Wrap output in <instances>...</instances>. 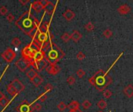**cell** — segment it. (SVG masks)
<instances>
[{
	"mask_svg": "<svg viewBox=\"0 0 133 112\" xmlns=\"http://www.w3.org/2000/svg\"><path fill=\"white\" fill-rule=\"evenodd\" d=\"M69 112H82V111H81V110H80V108H79V109H78V110H71V111H69Z\"/></svg>",
	"mask_w": 133,
	"mask_h": 112,
	"instance_id": "7bdbcfd3",
	"label": "cell"
},
{
	"mask_svg": "<svg viewBox=\"0 0 133 112\" xmlns=\"http://www.w3.org/2000/svg\"><path fill=\"white\" fill-rule=\"evenodd\" d=\"M94 28H95V27H94L93 23H91V22H88V23H86V24L85 25V29L87 31H88V32L93 31V30H94Z\"/></svg>",
	"mask_w": 133,
	"mask_h": 112,
	"instance_id": "cb8c5ba5",
	"label": "cell"
},
{
	"mask_svg": "<svg viewBox=\"0 0 133 112\" xmlns=\"http://www.w3.org/2000/svg\"><path fill=\"white\" fill-rule=\"evenodd\" d=\"M63 16L65 18L66 20L67 21H71L72 20L74 17H75V13L71 10H67L64 13H63Z\"/></svg>",
	"mask_w": 133,
	"mask_h": 112,
	"instance_id": "8fae6325",
	"label": "cell"
},
{
	"mask_svg": "<svg viewBox=\"0 0 133 112\" xmlns=\"http://www.w3.org/2000/svg\"><path fill=\"white\" fill-rule=\"evenodd\" d=\"M29 63H30V65H31L33 67V68L36 69L38 72H41L44 68H46V66L48 65V62L46 61V59H43L42 61L38 62H34L32 60V61L29 62Z\"/></svg>",
	"mask_w": 133,
	"mask_h": 112,
	"instance_id": "8992f818",
	"label": "cell"
},
{
	"mask_svg": "<svg viewBox=\"0 0 133 112\" xmlns=\"http://www.w3.org/2000/svg\"><path fill=\"white\" fill-rule=\"evenodd\" d=\"M41 108H42V106H41V104H40L37 103V104H34L33 105V107H31V110H32V111H33V110L40 111V110H41Z\"/></svg>",
	"mask_w": 133,
	"mask_h": 112,
	"instance_id": "4dcf8cb0",
	"label": "cell"
},
{
	"mask_svg": "<svg viewBox=\"0 0 133 112\" xmlns=\"http://www.w3.org/2000/svg\"><path fill=\"white\" fill-rule=\"evenodd\" d=\"M10 84H12V85L14 87V88L17 90V91L18 93H20V92L24 91V89H25L24 85L18 79H17V78H16V79H13Z\"/></svg>",
	"mask_w": 133,
	"mask_h": 112,
	"instance_id": "30bf717a",
	"label": "cell"
},
{
	"mask_svg": "<svg viewBox=\"0 0 133 112\" xmlns=\"http://www.w3.org/2000/svg\"><path fill=\"white\" fill-rule=\"evenodd\" d=\"M11 45L14 47H19L21 45V41L18 38V37H14V38L11 41Z\"/></svg>",
	"mask_w": 133,
	"mask_h": 112,
	"instance_id": "484cf974",
	"label": "cell"
},
{
	"mask_svg": "<svg viewBox=\"0 0 133 112\" xmlns=\"http://www.w3.org/2000/svg\"><path fill=\"white\" fill-rule=\"evenodd\" d=\"M43 59H45V58H44V55H43V53L39 50V51L35 54L33 61H34V62H38L42 61Z\"/></svg>",
	"mask_w": 133,
	"mask_h": 112,
	"instance_id": "44dd1931",
	"label": "cell"
},
{
	"mask_svg": "<svg viewBox=\"0 0 133 112\" xmlns=\"http://www.w3.org/2000/svg\"><path fill=\"white\" fill-rule=\"evenodd\" d=\"M48 0H40V3L41 4V6H43V8H45V6L47 5L48 3Z\"/></svg>",
	"mask_w": 133,
	"mask_h": 112,
	"instance_id": "ab89813d",
	"label": "cell"
},
{
	"mask_svg": "<svg viewBox=\"0 0 133 112\" xmlns=\"http://www.w3.org/2000/svg\"><path fill=\"white\" fill-rule=\"evenodd\" d=\"M76 74H77V76L79 77V78H82L85 75V72L82 69V68H79L77 70L76 72Z\"/></svg>",
	"mask_w": 133,
	"mask_h": 112,
	"instance_id": "1f68e13d",
	"label": "cell"
},
{
	"mask_svg": "<svg viewBox=\"0 0 133 112\" xmlns=\"http://www.w3.org/2000/svg\"><path fill=\"white\" fill-rule=\"evenodd\" d=\"M31 110V104L26 100L22 101L21 104L17 107V112H30Z\"/></svg>",
	"mask_w": 133,
	"mask_h": 112,
	"instance_id": "9c48e42d",
	"label": "cell"
},
{
	"mask_svg": "<svg viewBox=\"0 0 133 112\" xmlns=\"http://www.w3.org/2000/svg\"><path fill=\"white\" fill-rule=\"evenodd\" d=\"M19 3L22 5V6H24V5H26L27 3H29V0H19Z\"/></svg>",
	"mask_w": 133,
	"mask_h": 112,
	"instance_id": "60d3db41",
	"label": "cell"
},
{
	"mask_svg": "<svg viewBox=\"0 0 133 112\" xmlns=\"http://www.w3.org/2000/svg\"><path fill=\"white\" fill-rule=\"evenodd\" d=\"M44 10H45V11L48 14L52 15L54 13V11H55V5L52 2L49 1L48 3H47V5L45 6V8H44Z\"/></svg>",
	"mask_w": 133,
	"mask_h": 112,
	"instance_id": "4fadbf2b",
	"label": "cell"
},
{
	"mask_svg": "<svg viewBox=\"0 0 133 112\" xmlns=\"http://www.w3.org/2000/svg\"><path fill=\"white\" fill-rule=\"evenodd\" d=\"M131 10V8L128 5H122L117 9V12L121 15H126L128 14Z\"/></svg>",
	"mask_w": 133,
	"mask_h": 112,
	"instance_id": "5bb4252c",
	"label": "cell"
},
{
	"mask_svg": "<svg viewBox=\"0 0 133 112\" xmlns=\"http://www.w3.org/2000/svg\"><path fill=\"white\" fill-rule=\"evenodd\" d=\"M103 35L106 37V38H110V37H111L112 35H113V32H112L111 30L107 29V30H105L103 31Z\"/></svg>",
	"mask_w": 133,
	"mask_h": 112,
	"instance_id": "4316f807",
	"label": "cell"
},
{
	"mask_svg": "<svg viewBox=\"0 0 133 112\" xmlns=\"http://www.w3.org/2000/svg\"><path fill=\"white\" fill-rule=\"evenodd\" d=\"M6 90H7L8 93H9L10 96H12V97H15V96L18 93L17 91V90L14 88V87H13L12 84H10V83L6 87Z\"/></svg>",
	"mask_w": 133,
	"mask_h": 112,
	"instance_id": "d6986e66",
	"label": "cell"
},
{
	"mask_svg": "<svg viewBox=\"0 0 133 112\" xmlns=\"http://www.w3.org/2000/svg\"><path fill=\"white\" fill-rule=\"evenodd\" d=\"M123 92L128 98H131L133 97V86L128 85L125 87L124 89L123 90Z\"/></svg>",
	"mask_w": 133,
	"mask_h": 112,
	"instance_id": "9a60e30c",
	"label": "cell"
},
{
	"mask_svg": "<svg viewBox=\"0 0 133 112\" xmlns=\"http://www.w3.org/2000/svg\"><path fill=\"white\" fill-rule=\"evenodd\" d=\"M38 30L41 33H49V25H48V23H40V25L38 27Z\"/></svg>",
	"mask_w": 133,
	"mask_h": 112,
	"instance_id": "ffe728a7",
	"label": "cell"
},
{
	"mask_svg": "<svg viewBox=\"0 0 133 112\" xmlns=\"http://www.w3.org/2000/svg\"><path fill=\"white\" fill-rule=\"evenodd\" d=\"M26 75H27V76L30 79V80H31L34 77H35L37 76L38 73H37V72L34 68H31L30 70H28L27 72Z\"/></svg>",
	"mask_w": 133,
	"mask_h": 112,
	"instance_id": "7402d4cb",
	"label": "cell"
},
{
	"mask_svg": "<svg viewBox=\"0 0 133 112\" xmlns=\"http://www.w3.org/2000/svg\"><path fill=\"white\" fill-rule=\"evenodd\" d=\"M81 105H82V107H83V108H84V109L88 110V108H90V107H91V106H92V103H91L89 100H85L82 102Z\"/></svg>",
	"mask_w": 133,
	"mask_h": 112,
	"instance_id": "d4e9b609",
	"label": "cell"
},
{
	"mask_svg": "<svg viewBox=\"0 0 133 112\" xmlns=\"http://www.w3.org/2000/svg\"><path fill=\"white\" fill-rule=\"evenodd\" d=\"M82 37V34L78 30H74L71 34V40H73L74 42H78Z\"/></svg>",
	"mask_w": 133,
	"mask_h": 112,
	"instance_id": "7c38bea8",
	"label": "cell"
},
{
	"mask_svg": "<svg viewBox=\"0 0 133 112\" xmlns=\"http://www.w3.org/2000/svg\"><path fill=\"white\" fill-rule=\"evenodd\" d=\"M57 108L60 110V111H64L66 108H67V105H66V104L64 101L60 102L57 104Z\"/></svg>",
	"mask_w": 133,
	"mask_h": 112,
	"instance_id": "f1b7e54d",
	"label": "cell"
},
{
	"mask_svg": "<svg viewBox=\"0 0 133 112\" xmlns=\"http://www.w3.org/2000/svg\"><path fill=\"white\" fill-rule=\"evenodd\" d=\"M50 37H49V35H48V33H41V32H38V33L36 35V37H34V39L33 40L34 42H35L39 47L45 44L46 42H47L48 41H50Z\"/></svg>",
	"mask_w": 133,
	"mask_h": 112,
	"instance_id": "5b68a950",
	"label": "cell"
},
{
	"mask_svg": "<svg viewBox=\"0 0 133 112\" xmlns=\"http://www.w3.org/2000/svg\"><path fill=\"white\" fill-rule=\"evenodd\" d=\"M61 39L62 41H64V42H68L71 40V35L68 33H64V34L61 36Z\"/></svg>",
	"mask_w": 133,
	"mask_h": 112,
	"instance_id": "83f0119b",
	"label": "cell"
},
{
	"mask_svg": "<svg viewBox=\"0 0 133 112\" xmlns=\"http://www.w3.org/2000/svg\"><path fill=\"white\" fill-rule=\"evenodd\" d=\"M46 70L49 74L53 75V76H56L60 72L61 68L57 64H48V65L46 68Z\"/></svg>",
	"mask_w": 133,
	"mask_h": 112,
	"instance_id": "ba28073f",
	"label": "cell"
},
{
	"mask_svg": "<svg viewBox=\"0 0 133 112\" xmlns=\"http://www.w3.org/2000/svg\"><path fill=\"white\" fill-rule=\"evenodd\" d=\"M9 103H10V100H9L6 97H5L4 98H3L1 100H0V105L3 106V107L7 106Z\"/></svg>",
	"mask_w": 133,
	"mask_h": 112,
	"instance_id": "f546056e",
	"label": "cell"
},
{
	"mask_svg": "<svg viewBox=\"0 0 133 112\" xmlns=\"http://www.w3.org/2000/svg\"><path fill=\"white\" fill-rule=\"evenodd\" d=\"M31 8L37 13H40L42 10H44L43 6H41V4L40 3V1H34L32 4H31Z\"/></svg>",
	"mask_w": 133,
	"mask_h": 112,
	"instance_id": "2e32d148",
	"label": "cell"
},
{
	"mask_svg": "<svg viewBox=\"0 0 133 112\" xmlns=\"http://www.w3.org/2000/svg\"><path fill=\"white\" fill-rule=\"evenodd\" d=\"M15 65L16 67L20 71V72H25L31 65L29 62H27V60L24 59V58H20L18 59L16 62H15Z\"/></svg>",
	"mask_w": 133,
	"mask_h": 112,
	"instance_id": "52a82bcc",
	"label": "cell"
},
{
	"mask_svg": "<svg viewBox=\"0 0 133 112\" xmlns=\"http://www.w3.org/2000/svg\"><path fill=\"white\" fill-rule=\"evenodd\" d=\"M15 24L21 31H23V33L27 34L32 41L39 32L38 27L40 25V22L29 10L25 11L17 19Z\"/></svg>",
	"mask_w": 133,
	"mask_h": 112,
	"instance_id": "6da1fadb",
	"label": "cell"
},
{
	"mask_svg": "<svg viewBox=\"0 0 133 112\" xmlns=\"http://www.w3.org/2000/svg\"><path fill=\"white\" fill-rule=\"evenodd\" d=\"M103 97L105 98H110L112 96V92L110 90H105L103 91Z\"/></svg>",
	"mask_w": 133,
	"mask_h": 112,
	"instance_id": "8d00e7d4",
	"label": "cell"
},
{
	"mask_svg": "<svg viewBox=\"0 0 133 112\" xmlns=\"http://www.w3.org/2000/svg\"><path fill=\"white\" fill-rule=\"evenodd\" d=\"M40 50L39 46L32 41L30 44H28L26 47H24L21 51L22 58L27 60V62H31L34 59L35 54Z\"/></svg>",
	"mask_w": 133,
	"mask_h": 112,
	"instance_id": "3957f363",
	"label": "cell"
},
{
	"mask_svg": "<svg viewBox=\"0 0 133 112\" xmlns=\"http://www.w3.org/2000/svg\"><path fill=\"white\" fill-rule=\"evenodd\" d=\"M98 112H103V110H100V111H98Z\"/></svg>",
	"mask_w": 133,
	"mask_h": 112,
	"instance_id": "ee69618b",
	"label": "cell"
},
{
	"mask_svg": "<svg viewBox=\"0 0 133 112\" xmlns=\"http://www.w3.org/2000/svg\"><path fill=\"white\" fill-rule=\"evenodd\" d=\"M47 98H48L47 95H46L45 93H42V94H41V95L39 96L38 100H40V102H45V101L47 100Z\"/></svg>",
	"mask_w": 133,
	"mask_h": 112,
	"instance_id": "74e56055",
	"label": "cell"
},
{
	"mask_svg": "<svg viewBox=\"0 0 133 112\" xmlns=\"http://www.w3.org/2000/svg\"><path fill=\"white\" fill-rule=\"evenodd\" d=\"M39 48L43 53L44 58L48 64H57V62L65 56V53L63 50L55 43L52 42L51 40L41 45Z\"/></svg>",
	"mask_w": 133,
	"mask_h": 112,
	"instance_id": "7a4b0ae2",
	"label": "cell"
},
{
	"mask_svg": "<svg viewBox=\"0 0 133 112\" xmlns=\"http://www.w3.org/2000/svg\"><path fill=\"white\" fill-rule=\"evenodd\" d=\"M7 13H8V9L6 6H3L0 7V15L5 16L7 14Z\"/></svg>",
	"mask_w": 133,
	"mask_h": 112,
	"instance_id": "d6a6232c",
	"label": "cell"
},
{
	"mask_svg": "<svg viewBox=\"0 0 133 112\" xmlns=\"http://www.w3.org/2000/svg\"><path fill=\"white\" fill-rule=\"evenodd\" d=\"M6 96L4 95V93H3V92H1V91H0V100H1L3 98H4Z\"/></svg>",
	"mask_w": 133,
	"mask_h": 112,
	"instance_id": "b9f144b4",
	"label": "cell"
},
{
	"mask_svg": "<svg viewBox=\"0 0 133 112\" xmlns=\"http://www.w3.org/2000/svg\"><path fill=\"white\" fill-rule=\"evenodd\" d=\"M76 58H77V59H78V60H79V61H82V60H84V59L85 58V55L82 51H79V52L77 54Z\"/></svg>",
	"mask_w": 133,
	"mask_h": 112,
	"instance_id": "836d02e7",
	"label": "cell"
},
{
	"mask_svg": "<svg viewBox=\"0 0 133 112\" xmlns=\"http://www.w3.org/2000/svg\"><path fill=\"white\" fill-rule=\"evenodd\" d=\"M79 107H80V104H79L78 101H77V100H73L67 105V108L70 110V111L78 110V109H79Z\"/></svg>",
	"mask_w": 133,
	"mask_h": 112,
	"instance_id": "ac0fdd59",
	"label": "cell"
},
{
	"mask_svg": "<svg viewBox=\"0 0 133 112\" xmlns=\"http://www.w3.org/2000/svg\"><path fill=\"white\" fill-rule=\"evenodd\" d=\"M31 82L35 87H38V86H40V85L43 83V78H42L41 76H39V75H37V76H36L35 77H34V78L31 80Z\"/></svg>",
	"mask_w": 133,
	"mask_h": 112,
	"instance_id": "e0dca14e",
	"label": "cell"
},
{
	"mask_svg": "<svg viewBox=\"0 0 133 112\" xmlns=\"http://www.w3.org/2000/svg\"><path fill=\"white\" fill-rule=\"evenodd\" d=\"M30 112H33V111H32V110H31V111H30Z\"/></svg>",
	"mask_w": 133,
	"mask_h": 112,
	"instance_id": "f6af8a7d",
	"label": "cell"
},
{
	"mask_svg": "<svg viewBox=\"0 0 133 112\" xmlns=\"http://www.w3.org/2000/svg\"><path fill=\"white\" fill-rule=\"evenodd\" d=\"M53 90V86L50 83H47L44 87V90H45V92H50Z\"/></svg>",
	"mask_w": 133,
	"mask_h": 112,
	"instance_id": "e575fe53",
	"label": "cell"
},
{
	"mask_svg": "<svg viewBox=\"0 0 133 112\" xmlns=\"http://www.w3.org/2000/svg\"><path fill=\"white\" fill-rule=\"evenodd\" d=\"M2 58L8 63H10L16 58V53L11 48H7L1 55Z\"/></svg>",
	"mask_w": 133,
	"mask_h": 112,
	"instance_id": "277c9868",
	"label": "cell"
},
{
	"mask_svg": "<svg viewBox=\"0 0 133 112\" xmlns=\"http://www.w3.org/2000/svg\"><path fill=\"white\" fill-rule=\"evenodd\" d=\"M14 19H15V17H14V16H13L12 13H9V14L7 15V16H6V20H7V21L10 22V23H12V22L14 20Z\"/></svg>",
	"mask_w": 133,
	"mask_h": 112,
	"instance_id": "f35d334b",
	"label": "cell"
},
{
	"mask_svg": "<svg viewBox=\"0 0 133 112\" xmlns=\"http://www.w3.org/2000/svg\"><path fill=\"white\" fill-rule=\"evenodd\" d=\"M67 83H68L69 85H73V84H74V83H75V78H74L73 76H70L67 77Z\"/></svg>",
	"mask_w": 133,
	"mask_h": 112,
	"instance_id": "d590c367",
	"label": "cell"
},
{
	"mask_svg": "<svg viewBox=\"0 0 133 112\" xmlns=\"http://www.w3.org/2000/svg\"><path fill=\"white\" fill-rule=\"evenodd\" d=\"M107 104L106 100H100L98 101V103H97V107H98L100 109H101V110L105 109V108L107 107Z\"/></svg>",
	"mask_w": 133,
	"mask_h": 112,
	"instance_id": "603a6c76",
	"label": "cell"
}]
</instances>
